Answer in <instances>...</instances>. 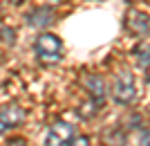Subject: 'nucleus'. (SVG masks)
<instances>
[{"mask_svg": "<svg viewBox=\"0 0 150 146\" xmlns=\"http://www.w3.org/2000/svg\"><path fill=\"white\" fill-rule=\"evenodd\" d=\"M72 137H74V126H72V124H65V121H56V124H52L50 130H47L45 146H69Z\"/></svg>", "mask_w": 150, "mask_h": 146, "instance_id": "7ed1b4c3", "label": "nucleus"}, {"mask_svg": "<svg viewBox=\"0 0 150 146\" xmlns=\"http://www.w3.org/2000/svg\"><path fill=\"white\" fill-rule=\"evenodd\" d=\"M125 25H128V29H130L132 34H137V36L150 32V18L144 11H137V9H130L128 18H125Z\"/></svg>", "mask_w": 150, "mask_h": 146, "instance_id": "39448f33", "label": "nucleus"}, {"mask_svg": "<svg viewBox=\"0 0 150 146\" xmlns=\"http://www.w3.org/2000/svg\"><path fill=\"white\" fill-rule=\"evenodd\" d=\"M9 146H25V142H23V140H11Z\"/></svg>", "mask_w": 150, "mask_h": 146, "instance_id": "9b49d317", "label": "nucleus"}, {"mask_svg": "<svg viewBox=\"0 0 150 146\" xmlns=\"http://www.w3.org/2000/svg\"><path fill=\"white\" fill-rule=\"evenodd\" d=\"M85 85H88V95L92 97V103L99 108L103 103V99H105V83H103V79L101 76H90L85 81Z\"/></svg>", "mask_w": 150, "mask_h": 146, "instance_id": "423d86ee", "label": "nucleus"}, {"mask_svg": "<svg viewBox=\"0 0 150 146\" xmlns=\"http://www.w3.org/2000/svg\"><path fill=\"white\" fill-rule=\"evenodd\" d=\"M9 2H11V5H23L25 0H9Z\"/></svg>", "mask_w": 150, "mask_h": 146, "instance_id": "f8f14e48", "label": "nucleus"}, {"mask_svg": "<svg viewBox=\"0 0 150 146\" xmlns=\"http://www.w3.org/2000/svg\"><path fill=\"white\" fill-rule=\"evenodd\" d=\"M112 95H114V101L117 103H130L137 95L134 90V79H132V72L128 70H121L114 79V88H112Z\"/></svg>", "mask_w": 150, "mask_h": 146, "instance_id": "f03ea898", "label": "nucleus"}, {"mask_svg": "<svg viewBox=\"0 0 150 146\" xmlns=\"http://www.w3.org/2000/svg\"><path fill=\"white\" fill-rule=\"evenodd\" d=\"M61 38L54 34H40L34 43V52L43 63H56L61 61Z\"/></svg>", "mask_w": 150, "mask_h": 146, "instance_id": "f257e3e1", "label": "nucleus"}, {"mask_svg": "<svg viewBox=\"0 0 150 146\" xmlns=\"http://www.w3.org/2000/svg\"><path fill=\"white\" fill-rule=\"evenodd\" d=\"M69 146H90V140L85 137V135H79V137H72Z\"/></svg>", "mask_w": 150, "mask_h": 146, "instance_id": "1a4fd4ad", "label": "nucleus"}, {"mask_svg": "<svg viewBox=\"0 0 150 146\" xmlns=\"http://www.w3.org/2000/svg\"><path fill=\"white\" fill-rule=\"evenodd\" d=\"M141 146H150V133H146L144 137H141Z\"/></svg>", "mask_w": 150, "mask_h": 146, "instance_id": "9d476101", "label": "nucleus"}, {"mask_svg": "<svg viewBox=\"0 0 150 146\" xmlns=\"http://www.w3.org/2000/svg\"><path fill=\"white\" fill-rule=\"evenodd\" d=\"M23 121H25V110L20 106H5L0 110V133L20 126Z\"/></svg>", "mask_w": 150, "mask_h": 146, "instance_id": "20e7f679", "label": "nucleus"}, {"mask_svg": "<svg viewBox=\"0 0 150 146\" xmlns=\"http://www.w3.org/2000/svg\"><path fill=\"white\" fill-rule=\"evenodd\" d=\"M137 63L141 65V68H148L150 65V43H144L137 50Z\"/></svg>", "mask_w": 150, "mask_h": 146, "instance_id": "6e6552de", "label": "nucleus"}, {"mask_svg": "<svg viewBox=\"0 0 150 146\" xmlns=\"http://www.w3.org/2000/svg\"><path fill=\"white\" fill-rule=\"evenodd\" d=\"M54 20V11H52L50 7H36L34 11L27 16V23L31 27H47Z\"/></svg>", "mask_w": 150, "mask_h": 146, "instance_id": "0eeeda50", "label": "nucleus"}]
</instances>
